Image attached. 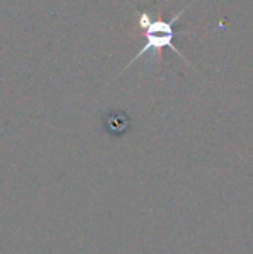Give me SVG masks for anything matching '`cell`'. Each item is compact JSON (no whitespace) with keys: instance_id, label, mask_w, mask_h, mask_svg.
<instances>
[{"instance_id":"1","label":"cell","mask_w":253,"mask_h":254,"mask_svg":"<svg viewBox=\"0 0 253 254\" xmlns=\"http://www.w3.org/2000/svg\"><path fill=\"white\" fill-rule=\"evenodd\" d=\"M183 12H185V9L180 10L176 16H173L170 22H166V21H154V19H151V16L148 13L142 12L140 13V18H139V25L143 30H146V43L139 51V54L128 63L127 67H130L133 63H136L139 58H142L148 52H151V60H154L163 48H170V49H173L176 54H179L182 57L180 51L173 45V37H174L173 24L183 15Z\"/></svg>"}]
</instances>
